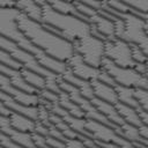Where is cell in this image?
<instances>
[{
    "label": "cell",
    "mask_w": 148,
    "mask_h": 148,
    "mask_svg": "<svg viewBox=\"0 0 148 148\" xmlns=\"http://www.w3.org/2000/svg\"><path fill=\"white\" fill-rule=\"evenodd\" d=\"M38 3L43 7L42 23L56 28L60 32L61 37L67 39L68 42L74 43L90 35L91 31L90 23L73 15H66L56 12L49 5V1H38Z\"/></svg>",
    "instance_id": "2"
},
{
    "label": "cell",
    "mask_w": 148,
    "mask_h": 148,
    "mask_svg": "<svg viewBox=\"0 0 148 148\" xmlns=\"http://www.w3.org/2000/svg\"><path fill=\"white\" fill-rule=\"evenodd\" d=\"M105 57L119 67L134 68L136 65L132 57L131 44L124 39L116 38L105 42Z\"/></svg>",
    "instance_id": "8"
},
{
    "label": "cell",
    "mask_w": 148,
    "mask_h": 148,
    "mask_svg": "<svg viewBox=\"0 0 148 148\" xmlns=\"http://www.w3.org/2000/svg\"><path fill=\"white\" fill-rule=\"evenodd\" d=\"M17 24L28 39L39 50L60 61L67 62L75 53L73 43L51 32L43 23L36 22L24 14L17 16Z\"/></svg>",
    "instance_id": "1"
},
{
    "label": "cell",
    "mask_w": 148,
    "mask_h": 148,
    "mask_svg": "<svg viewBox=\"0 0 148 148\" xmlns=\"http://www.w3.org/2000/svg\"><path fill=\"white\" fill-rule=\"evenodd\" d=\"M116 132L123 136L124 139L133 142V143H136V142H141V136H140V133H139V127L136 126H133V125H130L127 123H125L124 125L119 126Z\"/></svg>",
    "instance_id": "25"
},
{
    "label": "cell",
    "mask_w": 148,
    "mask_h": 148,
    "mask_svg": "<svg viewBox=\"0 0 148 148\" xmlns=\"http://www.w3.org/2000/svg\"><path fill=\"white\" fill-rule=\"evenodd\" d=\"M14 7H16V1L0 0V8H14Z\"/></svg>",
    "instance_id": "39"
},
{
    "label": "cell",
    "mask_w": 148,
    "mask_h": 148,
    "mask_svg": "<svg viewBox=\"0 0 148 148\" xmlns=\"http://www.w3.org/2000/svg\"><path fill=\"white\" fill-rule=\"evenodd\" d=\"M101 68L106 71L113 77L117 86H123L132 89L135 88L148 89V76L136 72L134 68L119 67L106 57L103 59Z\"/></svg>",
    "instance_id": "5"
},
{
    "label": "cell",
    "mask_w": 148,
    "mask_h": 148,
    "mask_svg": "<svg viewBox=\"0 0 148 148\" xmlns=\"http://www.w3.org/2000/svg\"><path fill=\"white\" fill-rule=\"evenodd\" d=\"M66 148H89V147L80 139H67Z\"/></svg>",
    "instance_id": "35"
},
{
    "label": "cell",
    "mask_w": 148,
    "mask_h": 148,
    "mask_svg": "<svg viewBox=\"0 0 148 148\" xmlns=\"http://www.w3.org/2000/svg\"><path fill=\"white\" fill-rule=\"evenodd\" d=\"M0 60H1V65H5V66H7L12 69L21 71L23 68V66L12 54H9L8 52H6L3 50H1V52H0Z\"/></svg>",
    "instance_id": "26"
},
{
    "label": "cell",
    "mask_w": 148,
    "mask_h": 148,
    "mask_svg": "<svg viewBox=\"0 0 148 148\" xmlns=\"http://www.w3.org/2000/svg\"><path fill=\"white\" fill-rule=\"evenodd\" d=\"M0 87L1 91L8 94L12 96L16 102L28 105V106H39L40 105V97L38 94H28L25 91L18 90L12 84V81L9 77H7L3 74H0Z\"/></svg>",
    "instance_id": "9"
},
{
    "label": "cell",
    "mask_w": 148,
    "mask_h": 148,
    "mask_svg": "<svg viewBox=\"0 0 148 148\" xmlns=\"http://www.w3.org/2000/svg\"><path fill=\"white\" fill-rule=\"evenodd\" d=\"M21 73L23 75V77L25 79V81L30 86H32L35 89H37L38 91L46 88V79L43 75H40L36 72H32L30 69H27V68H22Z\"/></svg>",
    "instance_id": "24"
},
{
    "label": "cell",
    "mask_w": 148,
    "mask_h": 148,
    "mask_svg": "<svg viewBox=\"0 0 148 148\" xmlns=\"http://www.w3.org/2000/svg\"><path fill=\"white\" fill-rule=\"evenodd\" d=\"M147 76H148V62H147Z\"/></svg>",
    "instance_id": "46"
},
{
    "label": "cell",
    "mask_w": 148,
    "mask_h": 148,
    "mask_svg": "<svg viewBox=\"0 0 148 148\" xmlns=\"http://www.w3.org/2000/svg\"><path fill=\"white\" fill-rule=\"evenodd\" d=\"M0 71H1V74L6 75L7 77H9V80L12 81V84L17 88L18 90H22V91H25L28 94H39V91L37 89H35L32 86H30L25 79L23 77L21 71H16V69H12L5 65H0Z\"/></svg>",
    "instance_id": "13"
},
{
    "label": "cell",
    "mask_w": 148,
    "mask_h": 148,
    "mask_svg": "<svg viewBox=\"0 0 148 148\" xmlns=\"http://www.w3.org/2000/svg\"><path fill=\"white\" fill-rule=\"evenodd\" d=\"M90 148H102V147H99V146H97V145L95 143V145H94L92 147H90Z\"/></svg>",
    "instance_id": "45"
},
{
    "label": "cell",
    "mask_w": 148,
    "mask_h": 148,
    "mask_svg": "<svg viewBox=\"0 0 148 148\" xmlns=\"http://www.w3.org/2000/svg\"><path fill=\"white\" fill-rule=\"evenodd\" d=\"M1 147H3V148H24V147L20 146L18 143H16L14 140H12L8 135L2 134V133H1Z\"/></svg>",
    "instance_id": "33"
},
{
    "label": "cell",
    "mask_w": 148,
    "mask_h": 148,
    "mask_svg": "<svg viewBox=\"0 0 148 148\" xmlns=\"http://www.w3.org/2000/svg\"><path fill=\"white\" fill-rule=\"evenodd\" d=\"M75 53L80 54L81 58L91 67L101 68L103 59L105 58V42L89 35L73 43Z\"/></svg>",
    "instance_id": "6"
},
{
    "label": "cell",
    "mask_w": 148,
    "mask_h": 148,
    "mask_svg": "<svg viewBox=\"0 0 148 148\" xmlns=\"http://www.w3.org/2000/svg\"><path fill=\"white\" fill-rule=\"evenodd\" d=\"M141 17H142V18H143V21H145V30H146V34L148 35V14L142 15Z\"/></svg>",
    "instance_id": "42"
},
{
    "label": "cell",
    "mask_w": 148,
    "mask_h": 148,
    "mask_svg": "<svg viewBox=\"0 0 148 148\" xmlns=\"http://www.w3.org/2000/svg\"><path fill=\"white\" fill-rule=\"evenodd\" d=\"M39 97L44 101H46L47 103L50 104H56V103H59V94L52 91V90H49V89H43L39 91Z\"/></svg>",
    "instance_id": "30"
},
{
    "label": "cell",
    "mask_w": 148,
    "mask_h": 148,
    "mask_svg": "<svg viewBox=\"0 0 148 148\" xmlns=\"http://www.w3.org/2000/svg\"><path fill=\"white\" fill-rule=\"evenodd\" d=\"M114 32H116V37L121 39L124 34H125V28H126V24H125V21L123 17H117L114 21Z\"/></svg>",
    "instance_id": "31"
},
{
    "label": "cell",
    "mask_w": 148,
    "mask_h": 148,
    "mask_svg": "<svg viewBox=\"0 0 148 148\" xmlns=\"http://www.w3.org/2000/svg\"><path fill=\"white\" fill-rule=\"evenodd\" d=\"M49 5L58 13L60 14H66V15H73V16H76V17H80L82 18L83 21L90 23V21L86 17H83L76 9L74 2H65V1H59V0H53V1H49Z\"/></svg>",
    "instance_id": "21"
},
{
    "label": "cell",
    "mask_w": 148,
    "mask_h": 148,
    "mask_svg": "<svg viewBox=\"0 0 148 148\" xmlns=\"http://www.w3.org/2000/svg\"><path fill=\"white\" fill-rule=\"evenodd\" d=\"M126 24L125 34L121 39L130 44H135L140 46L143 52L148 56V35L145 30V21L142 17L134 14H120Z\"/></svg>",
    "instance_id": "7"
},
{
    "label": "cell",
    "mask_w": 148,
    "mask_h": 148,
    "mask_svg": "<svg viewBox=\"0 0 148 148\" xmlns=\"http://www.w3.org/2000/svg\"><path fill=\"white\" fill-rule=\"evenodd\" d=\"M20 10L14 8H0V32L1 36L10 39L21 49L25 50L27 52L32 53L36 56L40 50L36 47L28 37L23 34L17 24V16L20 15Z\"/></svg>",
    "instance_id": "4"
},
{
    "label": "cell",
    "mask_w": 148,
    "mask_h": 148,
    "mask_svg": "<svg viewBox=\"0 0 148 148\" xmlns=\"http://www.w3.org/2000/svg\"><path fill=\"white\" fill-rule=\"evenodd\" d=\"M131 50H132V57L136 64H147L148 62V56L143 52V50L140 46H138L135 44H131Z\"/></svg>",
    "instance_id": "29"
},
{
    "label": "cell",
    "mask_w": 148,
    "mask_h": 148,
    "mask_svg": "<svg viewBox=\"0 0 148 148\" xmlns=\"http://www.w3.org/2000/svg\"><path fill=\"white\" fill-rule=\"evenodd\" d=\"M16 8L29 18L39 23L43 22V7L38 3V1L20 0L16 1Z\"/></svg>",
    "instance_id": "18"
},
{
    "label": "cell",
    "mask_w": 148,
    "mask_h": 148,
    "mask_svg": "<svg viewBox=\"0 0 148 148\" xmlns=\"http://www.w3.org/2000/svg\"><path fill=\"white\" fill-rule=\"evenodd\" d=\"M97 80H99L101 82H103V83H105V84H108V86H111V87H116L117 86V83H116V81L113 80V77L106 72V71H104V69H102L101 68V72H99V74H98V79Z\"/></svg>",
    "instance_id": "32"
},
{
    "label": "cell",
    "mask_w": 148,
    "mask_h": 148,
    "mask_svg": "<svg viewBox=\"0 0 148 148\" xmlns=\"http://www.w3.org/2000/svg\"><path fill=\"white\" fill-rule=\"evenodd\" d=\"M139 133H140V136L145 140H148V126L146 125H142L139 127Z\"/></svg>",
    "instance_id": "40"
},
{
    "label": "cell",
    "mask_w": 148,
    "mask_h": 148,
    "mask_svg": "<svg viewBox=\"0 0 148 148\" xmlns=\"http://www.w3.org/2000/svg\"><path fill=\"white\" fill-rule=\"evenodd\" d=\"M9 121L10 125L14 130L21 131V132H27V133H34L36 130V124L37 121L34 119H30L23 114L12 112L9 116Z\"/></svg>",
    "instance_id": "19"
},
{
    "label": "cell",
    "mask_w": 148,
    "mask_h": 148,
    "mask_svg": "<svg viewBox=\"0 0 148 148\" xmlns=\"http://www.w3.org/2000/svg\"><path fill=\"white\" fill-rule=\"evenodd\" d=\"M133 94L140 105V110L148 112V89L135 88V89H133Z\"/></svg>",
    "instance_id": "28"
},
{
    "label": "cell",
    "mask_w": 148,
    "mask_h": 148,
    "mask_svg": "<svg viewBox=\"0 0 148 148\" xmlns=\"http://www.w3.org/2000/svg\"><path fill=\"white\" fill-rule=\"evenodd\" d=\"M140 143H143L145 146H147L148 147V140H145V139H141V142Z\"/></svg>",
    "instance_id": "44"
},
{
    "label": "cell",
    "mask_w": 148,
    "mask_h": 148,
    "mask_svg": "<svg viewBox=\"0 0 148 148\" xmlns=\"http://www.w3.org/2000/svg\"><path fill=\"white\" fill-rule=\"evenodd\" d=\"M114 88H116V91L118 95V102H120L125 105H128L131 108H134L136 110H140V105L134 97L132 88H127V87H123V86H116Z\"/></svg>",
    "instance_id": "23"
},
{
    "label": "cell",
    "mask_w": 148,
    "mask_h": 148,
    "mask_svg": "<svg viewBox=\"0 0 148 148\" xmlns=\"http://www.w3.org/2000/svg\"><path fill=\"white\" fill-rule=\"evenodd\" d=\"M60 77H61L64 81H66V82L73 84L75 88H77L83 97H86V98H88V99H90V101L95 98V94H94V89H92L91 83H90L89 81L82 80V79L77 77L76 75H74L69 68H67V71H66L62 75H60Z\"/></svg>",
    "instance_id": "15"
},
{
    "label": "cell",
    "mask_w": 148,
    "mask_h": 148,
    "mask_svg": "<svg viewBox=\"0 0 148 148\" xmlns=\"http://www.w3.org/2000/svg\"><path fill=\"white\" fill-rule=\"evenodd\" d=\"M67 66L74 75H76L77 77H80L82 80L89 81V82L97 80L98 74L101 72V68L91 67L77 53H74V56L67 61Z\"/></svg>",
    "instance_id": "10"
},
{
    "label": "cell",
    "mask_w": 148,
    "mask_h": 148,
    "mask_svg": "<svg viewBox=\"0 0 148 148\" xmlns=\"http://www.w3.org/2000/svg\"><path fill=\"white\" fill-rule=\"evenodd\" d=\"M132 9L134 15L142 16L148 14V0H136V1H125Z\"/></svg>",
    "instance_id": "27"
},
{
    "label": "cell",
    "mask_w": 148,
    "mask_h": 148,
    "mask_svg": "<svg viewBox=\"0 0 148 148\" xmlns=\"http://www.w3.org/2000/svg\"><path fill=\"white\" fill-rule=\"evenodd\" d=\"M116 108L119 112V114L121 116V118L124 119L125 123L130 124V125H133V126H136V127H140L142 126V120H141V117L139 114V110L134 109V108H131L128 105H125L120 102H118L116 104Z\"/></svg>",
    "instance_id": "20"
},
{
    "label": "cell",
    "mask_w": 148,
    "mask_h": 148,
    "mask_svg": "<svg viewBox=\"0 0 148 148\" xmlns=\"http://www.w3.org/2000/svg\"><path fill=\"white\" fill-rule=\"evenodd\" d=\"M12 112H13V111H10L6 105L1 104V106H0V113H1L2 117H8V118H9V116L12 114Z\"/></svg>",
    "instance_id": "41"
},
{
    "label": "cell",
    "mask_w": 148,
    "mask_h": 148,
    "mask_svg": "<svg viewBox=\"0 0 148 148\" xmlns=\"http://www.w3.org/2000/svg\"><path fill=\"white\" fill-rule=\"evenodd\" d=\"M135 146H136L138 148H148L147 146H145L143 143H140V142H136V143H135Z\"/></svg>",
    "instance_id": "43"
},
{
    "label": "cell",
    "mask_w": 148,
    "mask_h": 148,
    "mask_svg": "<svg viewBox=\"0 0 148 148\" xmlns=\"http://www.w3.org/2000/svg\"><path fill=\"white\" fill-rule=\"evenodd\" d=\"M35 133H38V134H40L43 136H50V134H49V127L45 126L44 124L39 123V121H37V124H36Z\"/></svg>",
    "instance_id": "38"
},
{
    "label": "cell",
    "mask_w": 148,
    "mask_h": 148,
    "mask_svg": "<svg viewBox=\"0 0 148 148\" xmlns=\"http://www.w3.org/2000/svg\"><path fill=\"white\" fill-rule=\"evenodd\" d=\"M59 105L61 108H64L68 113H71L72 116L74 117H77V118H86V114L84 112L82 111V109L72 101V98L69 97V95L65 91H61L59 94ZM87 119V118H86Z\"/></svg>",
    "instance_id": "22"
},
{
    "label": "cell",
    "mask_w": 148,
    "mask_h": 148,
    "mask_svg": "<svg viewBox=\"0 0 148 148\" xmlns=\"http://www.w3.org/2000/svg\"><path fill=\"white\" fill-rule=\"evenodd\" d=\"M0 46H1V50L12 54L23 66V68L30 69L32 72H36V73L43 75L46 79V89L52 90L57 94L61 92V89H60L59 83H58L59 75H57V74L50 72L49 69L44 68L38 62V60L36 59V57L32 53L27 52L25 50L21 49L18 45H16L14 42H12L10 39L3 37V36L0 37Z\"/></svg>",
    "instance_id": "3"
},
{
    "label": "cell",
    "mask_w": 148,
    "mask_h": 148,
    "mask_svg": "<svg viewBox=\"0 0 148 148\" xmlns=\"http://www.w3.org/2000/svg\"><path fill=\"white\" fill-rule=\"evenodd\" d=\"M91 103L97 108V110L109 120L111 121L112 124L117 125V126H121L125 124L124 119L121 118V116L119 114L117 108L114 104H111V103H108V102H104L102 99H98V98H94L91 99Z\"/></svg>",
    "instance_id": "16"
},
{
    "label": "cell",
    "mask_w": 148,
    "mask_h": 148,
    "mask_svg": "<svg viewBox=\"0 0 148 148\" xmlns=\"http://www.w3.org/2000/svg\"><path fill=\"white\" fill-rule=\"evenodd\" d=\"M90 24H92L97 29V31L106 38V42L114 40L117 38L114 32V22L109 17L99 14L98 12L90 18Z\"/></svg>",
    "instance_id": "14"
},
{
    "label": "cell",
    "mask_w": 148,
    "mask_h": 148,
    "mask_svg": "<svg viewBox=\"0 0 148 148\" xmlns=\"http://www.w3.org/2000/svg\"><path fill=\"white\" fill-rule=\"evenodd\" d=\"M0 98H1V104L6 105L10 111L23 114L30 119L34 120H38V106H28V105H23L18 102H16L12 96H9L8 94L1 91L0 92Z\"/></svg>",
    "instance_id": "12"
},
{
    "label": "cell",
    "mask_w": 148,
    "mask_h": 148,
    "mask_svg": "<svg viewBox=\"0 0 148 148\" xmlns=\"http://www.w3.org/2000/svg\"><path fill=\"white\" fill-rule=\"evenodd\" d=\"M46 143L52 148H66V142L54 139L52 136H46Z\"/></svg>",
    "instance_id": "37"
},
{
    "label": "cell",
    "mask_w": 148,
    "mask_h": 148,
    "mask_svg": "<svg viewBox=\"0 0 148 148\" xmlns=\"http://www.w3.org/2000/svg\"><path fill=\"white\" fill-rule=\"evenodd\" d=\"M90 83L92 86L94 94H95L96 98L102 99L108 103H111V104H114V105L118 103V95H117L114 87L108 86V84L101 82L99 80H95Z\"/></svg>",
    "instance_id": "17"
},
{
    "label": "cell",
    "mask_w": 148,
    "mask_h": 148,
    "mask_svg": "<svg viewBox=\"0 0 148 148\" xmlns=\"http://www.w3.org/2000/svg\"><path fill=\"white\" fill-rule=\"evenodd\" d=\"M0 127H1L2 134L8 135L12 140H14L20 146L24 148H37L32 139V133H27V132L14 130L10 125L8 117H2V116L0 117Z\"/></svg>",
    "instance_id": "11"
},
{
    "label": "cell",
    "mask_w": 148,
    "mask_h": 148,
    "mask_svg": "<svg viewBox=\"0 0 148 148\" xmlns=\"http://www.w3.org/2000/svg\"><path fill=\"white\" fill-rule=\"evenodd\" d=\"M49 134H50V136H52L54 139H58L60 141H64V142L67 141V138L62 134V132L60 130H58L57 127H54L53 125H50L49 126Z\"/></svg>",
    "instance_id": "34"
},
{
    "label": "cell",
    "mask_w": 148,
    "mask_h": 148,
    "mask_svg": "<svg viewBox=\"0 0 148 148\" xmlns=\"http://www.w3.org/2000/svg\"><path fill=\"white\" fill-rule=\"evenodd\" d=\"M32 139H34V142L36 145L37 148H44L47 143H46V136H43L38 133H32Z\"/></svg>",
    "instance_id": "36"
}]
</instances>
